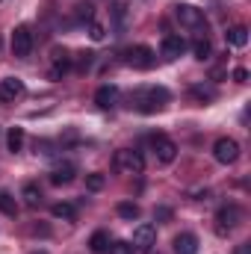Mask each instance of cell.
I'll use <instances>...</instances> for the list:
<instances>
[{
    "mask_svg": "<svg viewBox=\"0 0 251 254\" xmlns=\"http://www.w3.org/2000/svg\"><path fill=\"white\" fill-rule=\"evenodd\" d=\"M166 104H169V92H166L163 86H148V89H139V92L133 95V107H136L139 113H145V116L166 110Z\"/></svg>",
    "mask_w": 251,
    "mask_h": 254,
    "instance_id": "1",
    "label": "cell"
},
{
    "mask_svg": "<svg viewBox=\"0 0 251 254\" xmlns=\"http://www.w3.org/2000/svg\"><path fill=\"white\" fill-rule=\"evenodd\" d=\"M113 169H116V172H122V175H142L145 160H142V154H139V151L122 148V151H116V157H113Z\"/></svg>",
    "mask_w": 251,
    "mask_h": 254,
    "instance_id": "2",
    "label": "cell"
},
{
    "mask_svg": "<svg viewBox=\"0 0 251 254\" xmlns=\"http://www.w3.org/2000/svg\"><path fill=\"white\" fill-rule=\"evenodd\" d=\"M175 18L181 21V27H187V30H207V21H204V12L198 9V6H189V3H178L175 6Z\"/></svg>",
    "mask_w": 251,
    "mask_h": 254,
    "instance_id": "3",
    "label": "cell"
},
{
    "mask_svg": "<svg viewBox=\"0 0 251 254\" xmlns=\"http://www.w3.org/2000/svg\"><path fill=\"white\" fill-rule=\"evenodd\" d=\"M125 63L130 65V68L148 71V68H154V63H157V57H154V51H151L148 45H133V48H127Z\"/></svg>",
    "mask_w": 251,
    "mask_h": 254,
    "instance_id": "4",
    "label": "cell"
},
{
    "mask_svg": "<svg viewBox=\"0 0 251 254\" xmlns=\"http://www.w3.org/2000/svg\"><path fill=\"white\" fill-rule=\"evenodd\" d=\"M213 157H216L222 166L237 163V160H240V142H237V139H231V136H222V139L213 145Z\"/></svg>",
    "mask_w": 251,
    "mask_h": 254,
    "instance_id": "5",
    "label": "cell"
},
{
    "mask_svg": "<svg viewBox=\"0 0 251 254\" xmlns=\"http://www.w3.org/2000/svg\"><path fill=\"white\" fill-rule=\"evenodd\" d=\"M240 219H243V213H240V207L237 204H225L219 213H216V231L225 237L228 231H234L237 225H240Z\"/></svg>",
    "mask_w": 251,
    "mask_h": 254,
    "instance_id": "6",
    "label": "cell"
},
{
    "mask_svg": "<svg viewBox=\"0 0 251 254\" xmlns=\"http://www.w3.org/2000/svg\"><path fill=\"white\" fill-rule=\"evenodd\" d=\"M30 51H33V33H30V27L21 24V27L12 30V54L21 57V60H27Z\"/></svg>",
    "mask_w": 251,
    "mask_h": 254,
    "instance_id": "7",
    "label": "cell"
},
{
    "mask_svg": "<svg viewBox=\"0 0 251 254\" xmlns=\"http://www.w3.org/2000/svg\"><path fill=\"white\" fill-rule=\"evenodd\" d=\"M151 148H154V154H157V160L160 163H175V157H178V145L169 139V136H151Z\"/></svg>",
    "mask_w": 251,
    "mask_h": 254,
    "instance_id": "8",
    "label": "cell"
},
{
    "mask_svg": "<svg viewBox=\"0 0 251 254\" xmlns=\"http://www.w3.org/2000/svg\"><path fill=\"white\" fill-rule=\"evenodd\" d=\"M133 249H139V252H151L154 246H157V228L154 225H139L136 231H133V243H130Z\"/></svg>",
    "mask_w": 251,
    "mask_h": 254,
    "instance_id": "9",
    "label": "cell"
},
{
    "mask_svg": "<svg viewBox=\"0 0 251 254\" xmlns=\"http://www.w3.org/2000/svg\"><path fill=\"white\" fill-rule=\"evenodd\" d=\"M74 175H77V166H74L71 160H63V163H57V166L51 169V184H54V187H65V184L74 181Z\"/></svg>",
    "mask_w": 251,
    "mask_h": 254,
    "instance_id": "10",
    "label": "cell"
},
{
    "mask_svg": "<svg viewBox=\"0 0 251 254\" xmlns=\"http://www.w3.org/2000/svg\"><path fill=\"white\" fill-rule=\"evenodd\" d=\"M184 51H187V39H184V36H175V33H169V36L163 39V48H160L163 60H178Z\"/></svg>",
    "mask_w": 251,
    "mask_h": 254,
    "instance_id": "11",
    "label": "cell"
},
{
    "mask_svg": "<svg viewBox=\"0 0 251 254\" xmlns=\"http://www.w3.org/2000/svg\"><path fill=\"white\" fill-rule=\"evenodd\" d=\"M21 95H24V83H21L18 77L0 80V104H12V101L21 98Z\"/></svg>",
    "mask_w": 251,
    "mask_h": 254,
    "instance_id": "12",
    "label": "cell"
},
{
    "mask_svg": "<svg viewBox=\"0 0 251 254\" xmlns=\"http://www.w3.org/2000/svg\"><path fill=\"white\" fill-rule=\"evenodd\" d=\"M95 104H98L101 110H113V107L119 104V89H116V86H101V89L95 92Z\"/></svg>",
    "mask_w": 251,
    "mask_h": 254,
    "instance_id": "13",
    "label": "cell"
},
{
    "mask_svg": "<svg viewBox=\"0 0 251 254\" xmlns=\"http://www.w3.org/2000/svg\"><path fill=\"white\" fill-rule=\"evenodd\" d=\"M175 254H198V237L195 234H178L175 237Z\"/></svg>",
    "mask_w": 251,
    "mask_h": 254,
    "instance_id": "14",
    "label": "cell"
},
{
    "mask_svg": "<svg viewBox=\"0 0 251 254\" xmlns=\"http://www.w3.org/2000/svg\"><path fill=\"white\" fill-rule=\"evenodd\" d=\"M225 39H228V45H234V48H246L249 45V27H231L228 33H225Z\"/></svg>",
    "mask_w": 251,
    "mask_h": 254,
    "instance_id": "15",
    "label": "cell"
},
{
    "mask_svg": "<svg viewBox=\"0 0 251 254\" xmlns=\"http://www.w3.org/2000/svg\"><path fill=\"white\" fill-rule=\"evenodd\" d=\"M192 54H195V60H210V54H213V45H210V39L207 36H198L195 42H192Z\"/></svg>",
    "mask_w": 251,
    "mask_h": 254,
    "instance_id": "16",
    "label": "cell"
},
{
    "mask_svg": "<svg viewBox=\"0 0 251 254\" xmlns=\"http://www.w3.org/2000/svg\"><path fill=\"white\" fill-rule=\"evenodd\" d=\"M24 139H27V136H24V127H12V130L6 133V145H9V151L18 154V151L24 148Z\"/></svg>",
    "mask_w": 251,
    "mask_h": 254,
    "instance_id": "17",
    "label": "cell"
},
{
    "mask_svg": "<svg viewBox=\"0 0 251 254\" xmlns=\"http://www.w3.org/2000/svg\"><path fill=\"white\" fill-rule=\"evenodd\" d=\"M89 249H92L95 254H104L107 249H110V234H107V231H95L92 240H89Z\"/></svg>",
    "mask_w": 251,
    "mask_h": 254,
    "instance_id": "18",
    "label": "cell"
},
{
    "mask_svg": "<svg viewBox=\"0 0 251 254\" xmlns=\"http://www.w3.org/2000/svg\"><path fill=\"white\" fill-rule=\"evenodd\" d=\"M21 198H24V204H27V207H39V204H42V192H39L36 184H27L24 192H21Z\"/></svg>",
    "mask_w": 251,
    "mask_h": 254,
    "instance_id": "19",
    "label": "cell"
},
{
    "mask_svg": "<svg viewBox=\"0 0 251 254\" xmlns=\"http://www.w3.org/2000/svg\"><path fill=\"white\" fill-rule=\"evenodd\" d=\"M51 213H54V219H74L77 216V207L68 204V201H60V204L51 207Z\"/></svg>",
    "mask_w": 251,
    "mask_h": 254,
    "instance_id": "20",
    "label": "cell"
},
{
    "mask_svg": "<svg viewBox=\"0 0 251 254\" xmlns=\"http://www.w3.org/2000/svg\"><path fill=\"white\" fill-rule=\"evenodd\" d=\"M68 68H71V57H65V51H63V54L57 51V60H54V68H51V77H54V80H57V77H63Z\"/></svg>",
    "mask_w": 251,
    "mask_h": 254,
    "instance_id": "21",
    "label": "cell"
},
{
    "mask_svg": "<svg viewBox=\"0 0 251 254\" xmlns=\"http://www.w3.org/2000/svg\"><path fill=\"white\" fill-rule=\"evenodd\" d=\"M74 15H77L80 24H92V21H95V6H92V3H77Z\"/></svg>",
    "mask_w": 251,
    "mask_h": 254,
    "instance_id": "22",
    "label": "cell"
},
{
    "mask_svg": "<svg viewBox=\"0 0 251 254\" xmlns=\"http://www.w3.org/2000/svg\"><path fill=\"white\" fill-rule=\"evenodd\" d=\"M0 213H6V216H18V201H15L9 192H0Z\"/></svg>",
    "mask_w": 251,
    "mask_h": 254,
    "instance_id": "23",
    "label": "cell"
},
{
    "mask_svg": "<svg viewBox=\"0 0 251 254\" xmlns=\"http://www.w3.org/2000/svg\"><path fill=\"white\" fill-rule=\"evenodd\" d=\"M104 184H107V178H104L101 172H95V175H89V178H86V190H89V192H101V190H104Z\"/></svg>",
    "mask_w": 251,
    "mask_h": 254,
    "instance_id": "24",
    "label": "cell"
},
{
    "mask_svg": "<svg viewBox=\"0 0 251 254\" xmlns=\"http://www.w3.org/2000/svg\"><path fill=\"white\" fill-rule=\"evenodd\" d=\"M119 216L133 222V219H139V207H136V204H130V201H125V204H119Z\"/></svg>",
    "mask_w": 251,
    "mask_h": 254,
    "instance_id": "25",
    "label": "cell"
},
{
    "mask_svg": "<svg viewBox=\"0 0 251 254\" xmlns=\"http://www.w3.org/2000/svg\"><path fill=\"white\" fill-rule=\"evenodd\" d=\"M192 98H198V101H213L216 92H213L210 86H207V89H204V86H192Z\"/></svg>",
    "mask_w": 251,
    "mask_h": 254,
    "instance_id": "26",
    "label": "cell"
},
{
    "mask_svg": "<svg viewBox=\"0 0 251 254\" xmlns=\"http://www.w3.org/2000/svg\"><path fill=\"white\" fill-rule=\"evenodd\" d=\"M110 254H133V246L130 243H125V240H119V243H110V249H107Z\"/></svg>",
    "mask_w": 251,
    "mask_h": 254,
    "instance_id": "27",
    "label": "cell"
},
{
    "mask_svg": "<svg viewBox=\"0 0 251 254\" xmlns=\"http://www.w3.org/2000/svg\"><path fill=\"white\" fill-rule=\"evenodd\" d=\"M89 36H92V42H104V36H107V30H104V24H98V21H92V24H89Z\"/></svg>",
    "mask_w": 251,
    "mask_h": 254,
    "instance_id": "28",
    "label": "cell"
},
{
    "mask_svg": "<svg viewBox=\"0 0 251 254\" xmlns=\"http://www.w3.org/2000/svg\"><path fill=\"white\" fill-rule=\"evenodd\" d=\"M116 18H119V27L125 30V27H127V6H125V3H119V6H116Z\"/></svg>",
    "mask_w": 251,
    "mask_h": 254,
    "instance_id": "29",
    "label": "cell"
},
{
    "mask_svg": "<svg viewBox=\"0 0 251 254\" xmlns=\"http://www.w3.org/2000/svg\"><path fill=\"white\" fill-rule=\"evenodd\" d=\"M234 80L237 83H249V71L246 68H234Z\"/></svg>",
    "mask_w": 251,
    "mask_h": 254,
    "instance_id": "30",
    "label": "cell"
},
{
    "mask_svg": "<svg viewBox=\"0 0 251 254\" xmlns=\"http://www.w3.org/2000/svg\"><path fill=\"white\" fill-rule=\"evenodd\" d=\"M51 148H54V145H51V142H45V139H42V142H36V151H39V154H54Z\"/></svg>",
    "mask_w": 251,
    "mask_h": 254,
    "instance_id": "31",
    "label": "cell"
},
{
    "mask_svg": "<svg viewBox=\"0 0 251 254\" xmlns=\"http://www.w3.org/2000/svg\"><path fill=\"white\" fill-rule=\"evenodd\" d=\"M234 254H251V246H249V243H243V246H237V249H234Z\"/></svg>",
    "mask_w": 251,
    "mask_h": 254,
    "instance_id": "32",
    "label": "cell"
},
{
    "mask_svg": "<svg viewBox=\"0 0 251 254\" xmlns=\"http://www.w3.org/2000/svg\"><path fill=\"white\" fill-rule=\"evenodd\" d=\"M33 254H48V252H33Z\"/></svg>",
    "mask_w": 251,
    "mask_h": 254,
    "instance_id": "33",
    "label": "cell"
}]
</instances>
